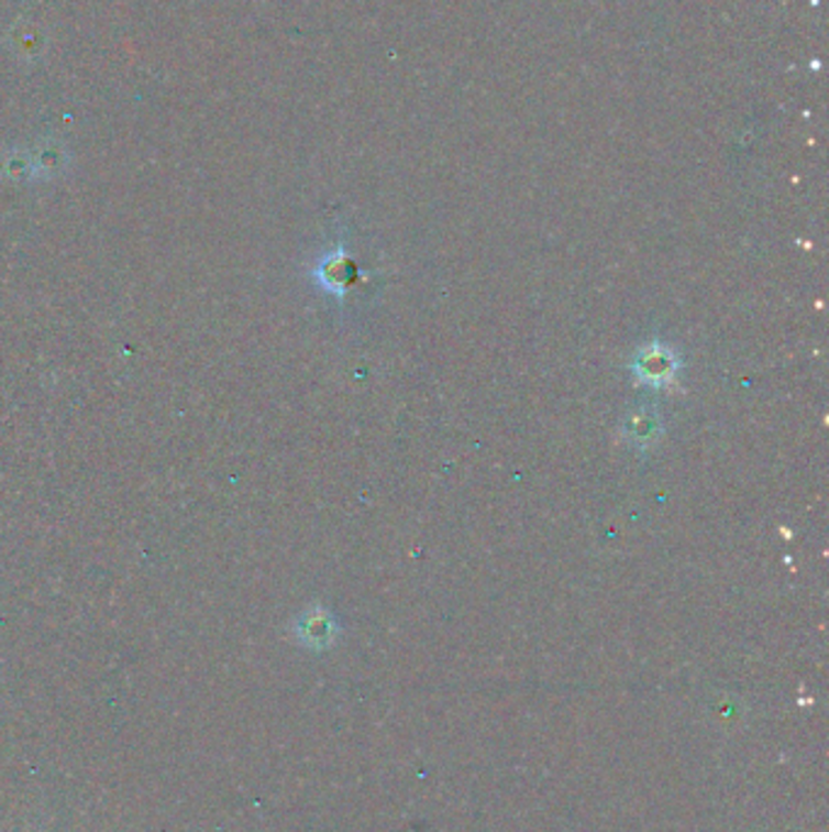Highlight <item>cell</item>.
Listing matches in <instances>:
<instances>
[{"label": "cell", "mask_w": 829, "mask_h": 832, "mask_svg": "<svg viewBox=\"0 0 829 832\" xmlns=\"http://www.w3.org/2000/svg\"><path fill=\"white\" fill-rule=\"evenodd\" d=\"M678 368H682V358H678L670 346L660 341L644 343L635 353V358H632V373H635L640 383L652 387L672 383Z\"/></svg>", "instance_id": "1"}, {"label": "cell", "mask_w": 829, "mask_h": 832, "mask_svg": "<svg viewBox=\"0 0 829 832\" xmlns=\"http://www.w3.org/2000/svg\"><path fill=\"white\" fill-rule=\"evenodd\" d=\"M297 635L305 645L314 647V650H321V647H329L333 638H336V623H333L329 611L314 609L299 618Z\"/></svg>", "instance_id": "2"}, {"label": "cell", "mask_w": 829, "mask_h": 832, "mask_svg": "<svg viewBox=\"0 0 829 832\" xmlns=\"http://www.w3.org/2000/svg\"><path fill=\"white\" fill-rule=\"evenodd\" d=\"M319 277H321V283L329 287V291L343 295L355 283L353 263L345 259L343 251H336L333 256H329L324 263H321Z\"/></svg>", "instance_id": "3"}, {"label": "cell", "mask_w": 829, "mask_h": 832, "mask_svg": "<svg viewBox=\"0 0 829 832\" xmlns=\"http://www.w3.org/2000/svg\"><path fill=\"white\" fill-rule=\"evenodd\" d=\"M626 434L632 444L638 446H650L657 441L660 436V419H657V412H638L632 414L628 419V426H626Z\"/></svg>", "instance_id": "4"}]
</instances>
